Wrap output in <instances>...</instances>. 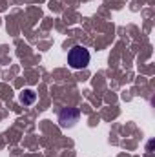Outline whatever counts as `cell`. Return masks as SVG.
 I'll return each mask as SVG.
<instances>
[{"label":"cell","mask_w":155,"mask_h":157,"mask_svg":"<svg viewBox=\"0 0 155 157\" xmlns=\"http://www.w3.org/2000/svg\"><path fill=\"white\" fill-rule=\"evenodd\" d=\"M68 64L73 70H84L89 64V51L84 46H73L68 53Z\"/></svg>","instance_id":"6da1fadb"},{"label":"cell","mask_w":155,"mask_h":157,"mask_svg":"<svg viewBox=\"0 0 155 157\" xmlns=\"http://www.w3.org/2000/svg\"><path fill=\"white\" fill-rule=\"evenodd\" d=\"M66 117H68V121H71V126H73V122H77V119H78V112L73 110V108L62 110V113H60V117H59V122H60L62 128H68V126H70V122H66Z\"/></svg>","instance_id":"7a4b0ae2"},{"label":"cell","mask_w":155,"mask_h":157,"mask_svg":"<svg viewBox=\"0 0 155 157\" xmlns=\"http://www.w3.org/2000/svg\"><path fill=\"white\" fill-rule=\"evenodd\" d=\"M35 99H37V93H35L33 90H24V91L20 93V97H18L20 104H24V106L33 104V102H35Z\"/></svg>","instance_id":"3957f363"}]
</instances>
